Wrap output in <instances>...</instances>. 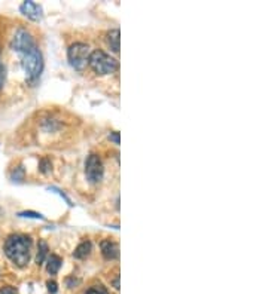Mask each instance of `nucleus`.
<instances>
[{
  "mask_svg": "<svg viewBox=\"0 0 268 294\" xmlns=\"http://www.w3.org/2000/svg\"><path fill=\"white\" fill-rule=\"evenodd\" d=\"M39 168H40V171H42V172H48V171H49V168H51V162L48 161L47 157H44V159L40 161V164H39Z\"/></svg>",
  "mask_w": 268,
  "mask_h": 294,
  "instance_id": "2eb2a0df",
  "label": "nucleus"
},
{
  "mask_svg": "<svg viewBox=\"0 0 268 294\" xmlns=\"http://www.w3.org/2000/svg\"><path fill=\"white\" fill-rule=\"evenodd\" d=\"M47 285H48V291L51 294H55L57 293V282H54V281H48L47 282Z\"/></svg>",
  "mask_w": 268,
  "mask_h": 294,
  "instance_id": "6ab92c4d",
  "label": "nucleus"
},
{
  "mask_svg": "<svg viewBox=\"0 0 268 294\" xmlns=\"http://www.w3.org/2000/svg\"><path fill=\"white\" fill-rule=\"evenodd\" d=\"M23 177H24V170H23V167H18L16 168V172L14 171V174H12V178H14V182H19V180H23Z\"/></svg>",
  "mask_w": 268,
  "mask_h": 294,
  "instance_id": "dca6fc26",
  "label": "nucleus"
},
{
  "mask_svg": "<svg viewBox=\"0 0 268 294\" xmlns=\"http://www.w3.org/2000/svg\"><path fill=\"white\" fill-rule=\"evenodd\" d=\"M119 37H121V33L118 29H113V30L108 31L106 34V42L115 54L119 52Z\"/></svg>",
  "mask_w": 268,
  "mask_h": 294,
  "instance_id": "1a4fd4ad",
  "label": "nucleus"
},
{
  "mask_svg": "<svg viewBox=\"0 0 268 294\" xmlns=\"http://www.w3.org/2000/svg\"><path fill=\"white\" fill-rule=\"evenodd\" d=\"M91 250H93V244H91L90 241H84V242H80L78 247H76V250L73 251V257H75V259H85V257L90 256Z\"/></svg>",
  "mask_w": 268,
  "mask_h": 294,
  "instance_id": "9d476101",
  "label": "nucleus"
},
{
  "mask_svg": "<svg viewBox=\"0 0 268 294\" xmlns=\"http://www.w3.org/2000/svg\"><path fill=\"white\" fill-rule=\"evenodd\" d=\"M85 174H87V178L90 180V183H100L103 180L105 168H103V162H101L100 156L95 153H91L88 156V159L85 162Z\"/></svg>",
  "mask_w": 268,
  "mask_h": 294,
  "instance_id": "39448f33",
  "label": "nucleus"
},
{
  "mask_svg": "<svg viewBox=\"0 0 268 294\" xmlns=\"http://www.w3.org/2000/svg\"><path fill=\"white\" fill-rule=\"evenodd\" d=\"M85 294H108V291H106V288L101 287V285H94V287L88 288Z\"/></svg>",
  "mask_w": 268,
  "mask_h": 294,
  "instance_id": "ddd939ff",
  "label": "nucleus"
},
{
  "mask_svg": "<svg viewBox=\"0 0 268 294\" xmlns=\"http://www.w3.org/2000/svg\"><path fill=\"white\" fill-rule=\"evenodd\" d=\"M19 217H29V218H39L42 220L44 216L39 214V213H34V211H24V213H19Z\"/></svg>",
  "mask_w": 268,
  "mask_h": 294,
  "instance_id": "4468645a",
  "label": "nucleus"
},
{
  "mask_svg": "<svg viewBox=\"0 0 268 294\" xmlns=\"http://www.w3.org/2000/svg\"><path fill=\"white\" fill-rule=\"evenodd\" d=\"M11 47L12 49H15L16 52L19 54H26L27 51H30L34 45V40H33V36L24 29H19L15 31L14 37H12V42H11Z\"/></svg>",
  "mask_w": 268,
  "mask_h": 294,
  "instance_id": "423d86ee",
  "label": "nucleus"
},
{
  "mask_svg": "<svg viewBox=\"0 0 268 294\" xmlns=\"http://www.w3.org/2000/svg\"><path fill=\"white\" fill-rule=\"evenodd\" d=\"M5 254L18 267H24L32 257V241L26 235H11L5 242Z\"/></svg>",
  "mask_w": 268,
  "mask_h": 294,
  "instance_id": "f257e3e1",
  "label": "nucleus"
},
{
  "mask_svg": "<svg viewBox=\"0 0 268 294\" xmlns=\"http://www.w3.org/2000/svg\"><path fill=\"white\" fill-rule=\"evenodd\" d=\"M23 55V69L26 72V76L30 82L37 80L42 69H44V58H42V52L39 51L37 47H33L30 51H27Z\"/></svg>",
  "mask_w": 268,
  "mask_h": 294,
  "instance_id": "7ed1b4c3",
  "label": "nucleus"
},
{
  "mask_svg": "<svg viewBox=\"0 0 268 294\" xmlns=\"http://www.w3.org/2000/svg\"><path fill=\"white\" fill-rule=\"evenodd\" d=\"M19 11L24 14V15L27 16L29 19H32V21H39L40 18H42V8H40V5H37V3H34V2H24L21 6H19Z\"/></svg>",
  "mask_w": 268,
  "mask_h": 294,
  "instance_id": "0eeeda50",
  "label": "nucleus"
},
{
  "mask_svg": "<svg viewBox=\"0 0 268 294\" xmlns=\"http://www.w3.org/2000/svg\"><path fill=\"white\" fill-rule=\"evenodd\" d=\"M0 294H18L15 287H11V285H6V287H2L0 288Z\"/></svg>",
  "mask_w": 268,
  "mask_h": 294,
  "instance_id": "f3484780",
  "label": "nucleus"
},
{
  "mask_svg": "<svg viewBox=\"0 0 268 294\" xmlns=\"http://www.w3.org/2000/svg\"><path fill=\"white\" fill-rule=\"evenodd\" d=\"M5 78H6V69L5 65L0 62V89L3 88V83H5Z\"/></svg>",
  "mask_w": 268,
  "mask_h": 294,
  "instance_id": "a211bd4d",
  "label": "nucleus"
},
{
  "mask_svg": "<svg viewBox=\"0 0 268 294\" xmlns=\"http://www.w3.org/2000/svg\"><path fill=\"white\" fill-rule=\"evenodd\" d=\"M61 263H63V262H61V259H60L57 254H51V256H48V263H47L48 274L55 275V274L60 270Z\"/></svg>",
  "mask_w": 268,
  "mask_h": 294,
  "instance_id": "9b49d317",
  "label": "nucleus"
},
{
  "mask_svg": "<svg viewBox=\"0 0 268 294\" xmlns=\"http://www.w3.org/2000/svg\"><path fill=\"white\" fill-rule=\"evenodd\" d=\"M90 47L87 43H82V42H76L73 45H70L69 51H67V58L70 65L78 70L82 72L87 65H88V60H90Z\"/></svg>",
  "mask_w": 268,
  "mask_h": 294,
  "instance_id": "20e7f679",
  "label": "nucleus"
},
{
  "mask_svg": "<svg viewBox=\"0 0 268 294\" xmlns=\"http://www.w3.org/2000/svg\"><path fill=\"white\" fill-rule=\"evenodd\" d=\"M88 65L93 69V72L97 75H111L115 73L119 67L118 60L111 57L109 54H106L101 49H95L90 54V60H88Z\"/></svg>",
  "mask_w": 268,
  "mask_h": 294,
  "instance_id": "f03ea898",
  "label": "nucleus"
},
{
  "mask_svg": "<svg viewBox=\"0 0 268 294\" xmlns=\"http://www.w3.org/2000/svg\"><path fill=\"white\" fill-rule=\"evenodd\" d=\"M109 139L115 143V144H119V132H116V131H113L111 132V135H109Z\"/></svg>",
  "mask_w": 268,
  "mask_h": 294,
  "instance_id": "aec40b11",
  "label": "nucleus"
},
{
  "mask_svg": "<svg viewBox=\"0 0 268 294\" xmlns=\"http://www.w3.org/2000/svg\"><path fill=\"white\" fill-rule=\"evenodd\" d=\"M48 244L45 241H39V247H37V256H36V263L42 264L48 257Z\"/></svg>",
  "mask_w": 268,
  "mask_h": 294,
  "instance_id": "f8f14e48",
  "label": "nucleus"
},
{
  "mask_svg": "<svg viewBox=\"0 0 268 294\" xmlns=\"http://www.w3.org/2000/svg\"><path fill=\"white\" fill-rule=\"evenodd\" d=\"M113 287L116 290H119V275H115V279H113Z\"/></svg>",
  "mask_w": 268,
  "mask_h": 294,
  "instance_id": "412c9836",
  "label": "nucleus"
},
{
  "mask_svg": "<svg viewBox=\"0 0 268 294\" xmlns=\"http://www.w3.org/2000/svg\"><path fill=\"white\" fill-rule=\"evenodd\" d=\"M100 248H101V254H103V257L106 260H115V259L119 257V247H118V244H115L111 239L101 241Z\"/></svg>",
  "mask_w": 268,
  "mask_h": 294,
  "instance_id": "6e6552de",
  "label": "nucleus"
}]
</instances>
